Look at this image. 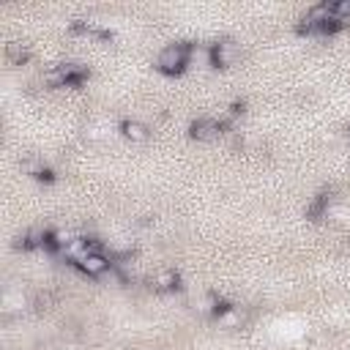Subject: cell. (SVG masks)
Instances as JSON below:
<instances>
[{
  "instance_id": "6da1fadb",
  "label": "cell",
  "mask_w": 350,
  "mask_h": 350,
  "mask_svg": "<svg viewBox=\"0 0 350 350\" xmlns=\"http://www.w3.org/2000/svg\"><path fill=\"white\" fill-rule=\"evenodd\" d=\"M189 63H191V44H186V41L167 44V46L156 55V68H159L161 74H180Z\"/></svg>"
},
{
  "instance_id": "7a4b0ae2",
  "label": "cell",
  "mask_w": 350,
  "mask_h": 350,
  "mask_svg": "<svg viewBox=\"0 0 350 350\" xmlns=\"http://www.w3.org/2000/svg\"><path fill=\"white\" fill-rule=\"evenodd\" d=\"M77 265H79V271L85 273V276H93V279H98V276H104L109 268H112V262H109V257H104L98 249H90L85 257H79L77 260Z\"/></svg>"
},
{
  "instance_id": "3957f363",
  "label": "cell",
  "mask_w": 350,
  "mask_h": 350,
  "mask_svg": "<svg viewBox=\"0 0 350 350\" xmlns=\"http://www.w3.org/2000/svg\"><path fill=\"white\" fill-rule=\"evenodd\" d=\"M211 55H213V66H219V68H227V66H232L238 57H241V46L235 44V41H216L213 46H211Z\"/></svg>"
},
{
  "instance_id": "277c9868",
  "label": "cell",
  "mask_w": 350,
  "mask_h": 350,
  "mask_svg": "<svg viewBox=\"0 0 350 350\" xmlns=\"http://www.w3.org/2000/svg\"><path fill=\"white\" fill-rule=\"evenodd\" d=\"M219 134H221V123L213 120V118H200L197 123H191V137L194 139L208 142V139H216Z\"/></svg>"
},
{
  "instance_id": "5b68a950",
  "label": "cell",
  "mask_w": 350,
  "mask_h": 350,
  "mask_svg": "<svg viewBox=\"0 0 350 350\" xmlns=\"http://www.w3.org/2000/svg\"><path fill=\"white\" fill-rule=\"evenodd\" d=\"M120 131H123V137H126L129 142H148V137H150L148 126L139 123V120H123V123H120Z\"/></svg>"
},
{
  "instance_id": "8992f818",
  "label": "cell",
  "mask_w": 350,
  "mask_h": 350,
  "mask_svg": "<svg viewBox=\"0 0 350 350\" xmlns=\"http://www.w3.org/2000/svg\"><path fill=\"white\" fill-rule=\"evenodd\" d=\"M150 284H153V290H159V293L175 290V287H178V273H175V271H170V268L156 271V273H153V279H150Z\"/></svg>"
},
{
  "instance_id": "52a82bcc",
  "label": "cell",
  "mask_w": 350,
  "mask_h": 350,
  "mask_svg": "<svg viewBox=\"0 0 350 350\" xmlns=\"http://www.w3.org/2000/svg\"><path fill=\"white\" fill-rule=\"evenodd\" d=\"M219 323L221 325H227V328H238L241 323H243V312L238 309V306H224V309H219Z\"/></svg>"
},
{
  "instance_id": "ba28073f",
  "label": "cell",
  "mask_w": 350,
  "mask_h": 350,
  "mask_svg": "<svg viewBox=\"0 0 350 350\" xmlns=\"http://www.w3.org/2000/svg\"><path fill=\"white\" fill-rule=\"evenodd\" d=\"M331 14H334V22L342 25V22H350V0H339L331 5Z\"/></svg>"
},
{
  "instance_id": "9c48e42d",
  "label": "cell",
  "mask_w": 350,
  "mask_h": 350,
  "mask_svg": "<svg viewBox=\"0 0 350 350\" xmlns=\"http://www.w3.org/2000/svg\"><path fill=\"white\" fill-rule=\"evenodd\" d=\"M5 57H8L11 63H22V60L27 57V52H25V46H19V44H5Z\"/></svg>"
},
{
  "instance_id": "30bf717a",
  "label": "cell",
  "mask_w": 350,
  "mask_h": 350,
  "mask_svg": "<svg viewBox=\"0 0 350 350\" xmlns=\"http://www.w3.org/2000/svg\"><path fill=\"white\" fill-rule=\"evenodd\" d=\"M323 208H325V197L320 194V197H314V202L306 208V213H309V216H320V213H323Z\"/></svg>"
}]
</instances>
